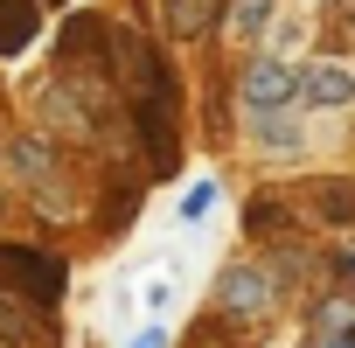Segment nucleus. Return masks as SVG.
Returning a JSON list of instances; mask_svg holds the SVG:
<instances>
[{
    "label": "nucleus",
    "instance_id": "nucleus-1",
    "mask_svg": "<svg viewBox=\"0 0 355 348\" xmlns=\"http://www.w3.org/2000/svg\"><path fill=\"white\" fill-rule=\"evenodd\" d=\"M112 70L125 77L132 132H139V146H146V167H153V174H174V160H182V91H174V70H167L160 49L139 42L132 28H112Z\"/></svg>",
    "mask_w": 355,
    "mask_h": 348
},
{
    "label": "nucleus",
    "instance_id": "nucleus-2",
    "mask_svg": "<svg viewBox=\"0 0 355 348\" xmlns=\"http://www.w3.org/2000/svg\"><path fill=\"white\" fill-rule=\"evenodd\" d=\"M0 279H8L15 293H28L35 306H56L70 293V272L56 251H28V244H0Z\"/></svg>",
    "mask_w": 355,
    "mask_h": 348
},
{
    "label": "nucleus",
    "instance_id": "nucleus-3",
    "mask_svg": "<svg viewBox=\"0 0 355 348\" xmlns=\"http://www.w3.org/2000/svg\"><path fill=\"white\" fill-rule=\"evenodd\" d=\"M237 98H244V112L272 119V112H286V105H300V98H306V70H300V63H286V56H258V63L244 70Z\"/></svg>",
    "mask_w": 355,
    "mask_h": 348
},
{
    "label": "nucleus",
    "instance_id": "nucleus-4",
    "mask_svg": "<svg viewBox=\"0 0 355 348\" xmlns=\"http://www.w3.org/2000/svg\"><path fill=\"white\" fill-rule=\"evenodd\" d=\"M216 306L237 313V320H258V313H272V279L258 265H230L223 286H216Z\"/></svg>",
    "mask_w": 355,
    "mask_h": 348
},
{
    "label": "nucleus",
    "instance_id": "nucleus-5",
    "mask_svg": "<svg viewBox=\"0 0 355 348\" xmlns=\"http://www.w3.org/2000/svg\"><path fill=\"white\" fill-rule=\"evenodd\" d=\"M0 341H28V348H42V341H49V306H35V299L15 293V286H0Z\"/></svg>",
    "mask_w": 355,
    "mask_h": 348
},
{
    "label": "nucleus",
    "instance_id": "nucleus-6",
    "mask_svg": "<svg viewBox=\"0 0 355 348\" xmlns=\"http://www.w3.org/2000/svg\"><path fill=\"white\" fill-rule=\"evenodd\" d=\"M355 98V70L348 63H306V105H320V112H334V105H348Z\"/></svg>",
    "mask_w": 355,
    "mask_h": 348
},
{
    "label": "nucleus",
    "instance_id": "nucleus-7",
    "mask_svg": "<svg viewBox=\"0 0 355 348\" xmlns=\"http://www.w3.org/2000/svg\"><path fill=\"white\" fill-rule=\"evenodd\" d=\"M216 8H223V0H160V28L174 42H189V35L216 28Z\"/></svg>",
    "mask_w": 355,
    "mask_h": 348
},
{
    "label": "nucleus",
    "instance_id": "nucleus-8",
    "mask_svg": "<svg viewBox=\"0 0 355 348\" xmlns=\"http://www.w3.org/2000/svg\"><path fill=\"white\" fill-rule=\"evenodd\" d=\"M35 35V8L28 0H0V56H21Z\"/></svg>",
    "mask_w": 355,
    "mask_h": 348
},
{
    "label": "nucleus",
    "instance_id": "nucleus-9",
    "mask_svg": "<svg viewBox=\"0 0 355 348\" xmlns=\"http://www.w3.org/2000/svg\"><path fill=\"white\" fill-rule=\"evenodd\" d=\"M272 8H279V0H230V8H223V28H230V42H251V35H265Z\"/></svg>",
    "mask_w": 355,
    "mask_h": 348
},
{
    "label": "nucleus",
    "instance_id": "nucleus-10",
    "mask_svg": "<svg viewBox=\"0 0 355 348\" xmlns=\"http://www.w3.org/2000/svg\"><path fill=\"white\" fill-rule=\"evenodd\" d=\"M8 160L28 174V182H49V167H56V153H49V139H35V132H21V139H8Z\"/></svg>",
    "mask_w": 355,
    "mask_h": 348
},
{
    "label": "nucleus",
    "instance_id": "nucleus-11",
    "mask_svg": "<svg viewBox=\"0 0 355 348\" xmlns=\"http://www.w3.org/2000/svg\"><path fill=\"white\" fill-rule=\"evenodd\" d=\"M348 327H355V306L348 299H327L320 306V334H348Z\"/></svg>",
    "mask_w": 355,
    "mask_h": 348
},
{
    "label": "nucleus",
    "instance_id": "nucleus-12",
    "mask_svg": "<svg viewBox=\"0 0 355 348\" xmlns=\"http://www.w3.org/2000/svg\"><path fill=\"white\" fill-rule=\"evenodd\" d=\"M209 202H216V189H209V182H196V189L182 195V216L196 223V216H209Z\"/></svg>",
    "mask_w": 355,
    "mask_h": 348
},
{
    "label": "nucleus",
    "instance_id": "nucleus-13",
    "mask_svg": "<svg viewBox=\"0 0 355 348\" xmlns=\"http://www.w3.org/2000/svg\"><path fill=\"white\" fill-rule=\"evenodd\" d=\"M320 209H327L334 223H341V216L355 223V189H327V195H320Z\"/></svg>",
    "mask_w": 355,
    "mask_h": 348
},
{
    "label": "nucleus",
    "instance_id": "nucleus-14",
    "mask_svg": "<svg viewBox=\"0 0 355 348\" xmlns=\"http://www.w3.org/2000/svg\"><path fill=\"white\" fill-rule=\"evenodd\" d=\"M258 139H265V146H286V153H293V146H300V125H258Z\"/></svg>",
    "mask_w": 355,
    "mask_h": 348
},
{
    "label": "nucleus",
    "instance_id": "nucleus-15",
    "mask_svg": "<svg viewBox=\"0 0 355 348\" xmlns=\"http://www.w3.org/2000/svg\"><path fill=\"white\" fill-rule=\"evenodd\" d=\"M125 348H167V334H160V327H139V334H132Z\"/></svg>",
    "mask_w": 355,
    "mask_h": 348
},
{
    "label": "nucleus",
    "instance_id": "nucleus-16",
    "mask_svg": "<svg viewBox=\"0 0 355 348\" xmlns=\"http://www.w3.org/2000/svg\"><path fill=\"white\" fill-rule=\"evenodd\" d=\"M320 348H355V341H348V334H341V341H320Z\"/></svg>",
    "mask_w": 355,
    "mask_h": 348
},
{
    "label": "nucleus",
    "instance_id": "nucleus-17",
    "mask_svg": "<svg viewBox=\"0 0 355 348\" xmlns=\"http://www.w3.org/2000/svg\"><path fill=\"white\" fill-rule=\"evenodd\" d=\"M0 216H8V195H0Z\"/></svg>",
    "mask_w": 355,
    "mask_h": 348
}]
</instances>
